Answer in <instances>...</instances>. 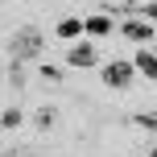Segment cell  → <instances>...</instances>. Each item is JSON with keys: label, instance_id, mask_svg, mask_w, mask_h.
<instances>
[{"label": "cell", "instance_id": "obj_1", "mask_svg": "<svg viewBox=\"0 0 157 157\" xmlns=\"http://www.w3.org/2000/svg\"><path fill=\"white\" fill-rule=\"evenodd\" d=\"M46 33L37 29V25H17L13 33H8V41H4V50H8V58H17V62H41L46 58Z\"/></svg>", "mask_w": 157, "mask_h": 157}, {"label": "cell", "instance_id": "obj_2", "mask_svg": "<svg viewBox=\"0 0 157 157\" xmlns=\"http://www.w3.org/2000/svg\"><path fill=\"white\" fill-rule=\"evenodd\" d=\"M99 78H103V87H112V91H128L132 78H136V71H132L128 58H112V62L99 66Z\"/></svg>", "mask_w": 157, "mask_h": 157}, {"label": "cell", "instance_id": "obj_3", "mask_svg": "<svg viewBox=\"0 0 157 157\" xmlns=\"http://www.w3.org/2000/svg\"><path fill=\"white\" fill-rule=\"evenodd\" d=\"M66 66H75V71H95L99 66V50H95V41H71V50H66Z\"/></svg>", "mask_w": 157, "mask_h": 157}, {"label": "cell", "instance_id": "obj_4", "mask_svg": "<svg viewBox=\"0 0 157 157\" xmlns=\"http://www.w3.org/2000/svg\"><path fill=\"white\" fill-rule=\"evenodd\" d=\"M116 33H120V37H128V41H136V46H149L153 33H157V25L141 21V17H124V21H116Z\"/></svg>", "mask_w": 157, "mask_h": 157}, {"label": "cell", "instance_id": "obj_5", "mask_svg": "<svg viewBox=\"0 0 157 157\" xmlns=\"http://www.w3.org/2000/svg\"><path fill=\"white\" fill-rule=\"evenodd\" d=\"M132 71L141 75V78H149V83H157V54H153L149 46H141L132 54Z\"/></svg>", "mask_w": 157, "mask_h": 157}, {"label": "cell", "instance_id": "obj_6", "mask_svg": "<svg viewBox=\"0 0 157 157\" xmlns=\"http://www.w3.org/2000/svg\"><path fill=\"white\" fill-rule=\"evenodd\" d=\"M83 33H87V37H108V33H116V21H112L108 13L83 17Z\"/></svg>", "mask_w": 157, "mask_h": 157}, {"label": "cell", "instance_id": "obj_7", "mask_svg": "<svg viewBox=\"0 0 157 157\" xmlns=\"http://www.w3.org/2000/svg\"><path fill=\"white\" fill-rule=\"evenodd\" d=\"M54 37H62V41H78V37H83V17H62V21L54 25Z\"/></svg>", "mask_w": 157, "mask_h": 157}, {"label": "cell", "instance_id": "obj_8", "mask_svg": "<svg viewBox=\"0 0 157 157\" xmlns=\"http://www.w3.org/2000/svg\"><path fill=\"white\" fill-rule=\"evenodd\" d=\"M54 124H58V108H50V103H46V108L33 112V128H37V132H50Z\"/></svg>", "mask_w": 157, "mask_h": 157}, {"label": "cell", "instance_id": "obj_9", "mask_svg": "<svg viewBox=\"0 0 157 157\" xmlns=\"http://www.w3.org/2000/svg\"><path fill=\"white\" fill-rule=\"evenodd\" d=\"M4 78H8V87H13V91H25V62L8 58V71H4Z\"/></svg>", "mask_w": 157, "mask_h": 157}, {"label": "cell", "instance_id": "obj_10", "mask_svg": "<svg viewBox=\"0 0 157 157\" xmlns=\"http://www.w3.org/2000/svg\"><path fill=\"white\" fill-rule=\"evenodd\" d=\"M25 124V112L21 108H4L0 112V128H4V132H13V128H21Z\"/></svg>", "mask_w": 157, "mask_h": 157}, {"label": "cell", "instance_id": "obj_11", "mask_svg": "<svg viewBox=\"0 0 157 157\" xmlns=\"http://www.w3.org/2000/svg\"><path fill=\"white\" fill-rule=\"evenodd\" d=\"M37 78H46V83H62V66H54V62H37Z\"/></svg>", "mask_w": 157, "mask_h": 157}, {"label": "cell", "instance_id": "obj_12", "mask_svg": "<svg viewBox=\"0 0 157 157\" xmlns=\"http://www.w3.org/2000/svg\"><path fill=\"white\" fill-rule=\"evenodd\" d=\"M132 124H136V128H145V132H157V112H136Z\"/></svg>", "mask_w": 157, "mask_h": 157}, {"label": "cell", "instance_id": "obj_13", "mask_svg": "<svg viewBox=\"0 0 157 157\" xmlns=\"http://www.w3.org/2000/svg\"><path fill=\"white\" fill-rule=\"evenodd\" d=\"M136 17H141V21H157V0H141V4H136Z\"/></svg>", "mask_w": 157, "mask_h": 157}, {"label": "cell", "instance_id": "obj_14", "mask_svg": "<svg viewBox=\"0 0 157 157\" xmlns=\"http://www.w3.org/2000/svg\"><path fill=\"white\" fill-rule=\"evenodd\" d=\"M149 157H157V145H153V153H149Z\"/></svg>", "mask_w": 157, "mask_h": 157}, {"label": "cell", "instance_id": "obj_15", "mask_svg": "<svg viewBox=\"0 0 157 157\" xmlns=\"http://www.w3.org/2000/svg\"><path fill=\"white\" fill-rule=\"evenodd\" d=\"M0 83H4V71H0Z\"/></svg>", "mask_w": 157, "mask_h": 157}]
</instances>
